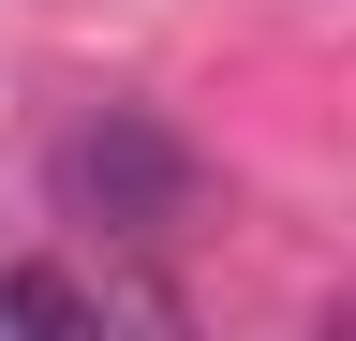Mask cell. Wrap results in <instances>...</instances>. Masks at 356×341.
<instances>
[{
	"label": "cell",
	"mask_w": 356,
	"mask_h": 341,
	"mask_svg": "<svg viewBox=\"0 0 356 341\" xmlns=\"http://www.w3.org/2000/svg\"><path fill=\"white\" fill-rule=\"evenodd\" d=\"M44 208H60L74 238H104V252H163V238H193V208H208V163L178 119L149 104H89L60 149H44Z\"/></svg>",
	"instance_id": "cell-1"
},
{
	"label": "cell",
	"mask_w": 356,
	"mask_h": 341,
	"mask_svg": "<svg viewBox=\"0 0 356 341\" xmlns=\"http://www.w3.org/2000/svg\"><path fill=\"white\" fill-rule=\"evenodd\" d=\"M119 312H178V297H149V282H104V267H0V326H119Z\"/></svg>",
	"instance_id": "cell-2"
}]
</instances>
